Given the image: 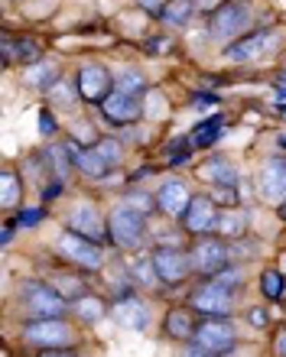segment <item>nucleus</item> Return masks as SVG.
Listing matches in <instances>:
<instances>
[{
    "instance_id": "nucleus-6",
    "label": "nucleus",
    "mask_w": 286,
    "mask_h": 357,
    "mask_svg": "<svg viewBox=\"0 0 286 357\" xmlns=\"http://www.w3.org/2000/svg\"><path fill=\"white\" fill-rule=\"evenodd\" d=\"M280 39L283 36H280L277 29H254V33H248V36L234 39L225 56H228L231 62H254V59L273 52V49L280 46Z\"/></svg>"
},
{
    "instance_id": "nucleus-30",
    "label": "nucleus",
    "mask_w": 286,
    "mask_h": 357,
    "mask_svg": "<svg viewBox=\"0 0 286 357\" xmlns=\"http://www.w3.org/2000/svg\"><path fill=\"white\" fill-rule=\"evenodd\" d=\"M75 91H78V85H72V82H66V78H59L46 94H49V101L59 104V107H72V104H75Z\"/></svg>"
},
{
    "instance_id": "nucleus-5",
    "label": "nucleus",
    "mask_w": 286,
    "mask_h": 357,
    "mask_svg": "<svg viewBox=\"0 0 286 357\" xmlns=\"http://www.w3.org/2000/svg\"><path fill=\"white\" fill-rule=\"evenodd\" d=\"M59 254L66 257L68 264L82 266V270H101L105 266V257H101V247L88 237L75 234V231H66L59 237Z\"/></svg>"
},
{
    "instance_id": "nucleus-41",
    "label": "nucleus",
    "mask_w": 286,
    "mask_h": 357,
    "mask_svg": "<svg viewBox=\"0 0 286 357\" xmlns=\"http://www.w3.org/2000/svg\"><path fill=\"white\" fill-rule=\"evenodd\" d=\"M248 321H250V325H257V328H260V325H267V315H264V312H260V309H254V312H250V315H248Z\"/></svg>"
},
{
    "instance_id": "nucleus-15",
    "label": "nucleus",
    "mask_w": 286,
    "mask_h": 357,
    "mask_svg": "<svg viewBox=\"0 0 286 357\" xmlns=\"http://www.w3.org/2000/svg\"><path fill=\"white\" fill-rule=\"evenodd\" d=\"M192 205V195L186 192V185H182L179 178H170V182H163L160 192H156V208H160L163 215L170 218H179L186 215Z\"/></svg>"
},
{
    "instance_id": "nucleus-33",
    "label": "nucleus",
    "mask_w": 286,
    "mask_h": 357,
    "mask_svg": "<svg viewBox=\"0 0 286 357\" xmlns=\"http://www.w3.org/2000/svg\"><path fill=\"white\" fill-rule=\"evenodd\" d=\"M49 286H52L59 296H66V299H82V296H85V286L78 280H72V276H59V280L49 282Z\"/></svg>"
},
{
    "instance_id": "nucleus-16",
    "label": "nucleus",
    "mask_w": 286,
    "mask_h": 357,
    "mask_svg": "<svg viewBox=\"0 0 286 357\" xmlns=\"http://www.w3.org/2000/svg\"><path fill=\"white\" fill-rule=\"evenodd\" d=\"M3 62H20V66H36L43 62V43L33 36H3Z\"/></svg>"
},
{
    "instance_id": "nucleus-7",
    "label": "nucleus",
    "mask_w": 286,
    "mask_h": 357,
    "mask_svg": "<svg viewBox=\"0 0 286 357\" xmlns=\"http://www.w3.org/2000/svg\"><path fill=\"white\" fill-rule=\"evenodd\" d=\"M192 309L202 312L205 319H228L231 309H234V296H231V289H225V286H218V282H205V286H199V289L192 292Z\"/></svg>"
},
{
    "instance_id": "nucleus-28",
    "label": "nucleus",
    "mask_w": 286,
    "mask_h": 357,
    "mask_svg": "<svg viewBox=\"0 0 286 357\" xmlns=\"http://www.w3.org/2000/svg\"><path fill=\"white\" fill-rule=\"evenodd\" d=\"M46 162H52V169H56L59 182H66L68 166H75V160H72V150H68L66 143H62V146H52V150L46 153Z\"/></svg>"
},
{
    "instance_id": "nucleus-2",
    "label": "nucleus",
    "mask_w": 286,
    "mask_h": 357,
    "mask_svg": "<svg viewBox=\"0 0 286 357\" xmlns=\"http://www.w3.org/2000/svg\"><path fill=\"white\" fill-rule=\"evenodd\" d=\"M250 29V7L244 0H228L221 3L209 20V36L218 39V43H228V39H238L241 33Z\"/></svg>"
},
{
    "instance_id": "nucleus-42",
    "label": "nucleus",
    "mask_w": 286,
    "mask_h": 357,
    "mask_svg": "<svg viewBox=\"0 0 286 357\" xmlns=\"http://www.w3.org/2000/svg\"><path fill=\"white\" fill-rule=\"evenodd\" d=\"M182 357H215V354H211V351H202V348H189Z\"/></svg>"
},
{
    "instance_id": "nucleus-35",
    "label": "nucleus",
    "mask_w": 286,
    "mask_h": 357,
    "mask_svg": "<svg viewBox=\"0 0 286 357\" xmlns=\"http://www.w3.org/2000/svg\"><path fill=\"white\" fill-rule=\"evenodd\" d=\"M56 130H59V127H56V117H52L49 111H39V133H43V137H52Z\"/></svg>"
},
{
    "instance_id": "nucleus-8",
    "label": "nucleus",
    "mask_w": 286,
    "mask_h": 357,
    "mask_svg": "<svg viewBox=\"0 0 286 357\" xmlns=\"http://www.w3.org/2000/svg\"><path fill=\"white\" fill-rule=\"evenodd\" d=\"M192 341H195V348L211 351V354H225V351H231L234 344H238L234 328H231L225 319H205L199 328H195Z\"/></svg>"
},
{
    "instance_id": "nucleus-32",
    "label": "nucleus",
    "mask_w": 286,
    "mask_h": 357,
    "mask_svg": "<svg viewBox=\"0 0 286 357\" xmlns=\"http://www.w3.org/2000/svg\"><path fill=\"white\" fill-rule=\"evenodd\" d=\"M283 286L286 282L277 270H264V276H260V289H264L267 299H283Z\"/></svg>"
},
{
    "instance_id": "nucleus-17",
    "label": "nucleus",
    "mask_w": 286,
    "mask_h": 357,
    "mask_svg": "<svg viewBox=\"0 0 286 357\" xmlns=\"http://www.w3.org/2000/svg\"><path fill=\"white\" fill-rule=\"evenodd\" d=\"M260 188L267 198H277L283 202L286 198V156H270L260 169Z\"/></svg>"
},
{
    "instance_id": "nucleus-21",
    "label": "nucleus",
    "mask_w": 286,
    "mask_h": 357,
    "mask_svg": "<svg viewBox=\"0 0 286 357\" xmlns=\"http://www.w3.org/2000/svg\"><path fill=\"white\" fill-rule=\"evenodd\" d=\"M163 328H166V335L176 338V341H189L192 335H195V325H192V319H189V312L186 309H170L166 312Z\"/></svg>"
},
{
    "instance_id": "nucleus-14",
    "label": "nucleus",
    "mask_w": 286,
    "mask_h": 357,
    "mask_svg": "<svg viewBox=\"0 0 286 357\" xmlns=\"http://www.w3.org/2000/svg\"><path fill=\"white\" fill-rule=\"evenodd\" d=\"M101 114H105L111 123H134V121H140L143 104L137 94H124L114 88V91L105 98V104H101Z\"/></svg>"
},
{
    "instance_id": "nucleus-26",
    "label": "nucleus",
    "mask_w": 286,
    "mask_h": 357,
    "mask_svg": "<svg viewBox=\"0 0 286 357\" xmlns=\"http://www.w3.org/2000/svg\"><path fill=\"white\" fill-rule=\"evenodd\" d=\"M192 10H195V0H170L166 10L160 13V20L170 23V26H182V23L192 17Z\"/></svg>"
},
{
    "instance_id": "nucleus-10",
    "label": "nucleus",
    "mask_w": 286,
    "mask_h": 357,
    "mask_svg": "<svg viewBox=\"0 0 286 357\" xmlns=\"http://www.w3.org/2000/svg\"><path fill=\"white\" fill-rule=\"evenodd\" d=\"M189 257H192V270L205 273V276H215V273H221L228 266L231 250L221 241H215V237H202L199 244L192 247Z\"/></svg>"
},
{
    "instance_id": "nucleus-25",
    "label": "nucleus",
    "mask_w": 286,
    "mask_h": 357,
    "mask_svg": "<svg viewBox=\"0 0 286 357\" xmlns=\"http://www.w3.org/2000/svg\"><path fill=\"white\" fill-rule=\"evenodd\" d=\"M20 198H23V182L17 178L13 169H7L3 178H0V205L13 208V205H20Z\"/></svg>"
},
{
    "instance_id": "nucleus-24",
    "label": "nucleus",
    "mask_w": 286,
    "mask_h": 357,
    "mask_svg": "<svg viewBox=\"0 0 286 357\" xmlns=\"http://www.w3.org/2000/svg\"><path fill=\"white\" fill-rule=\"evenodd\" d=\"M221 130H225V117H209V121H202L199 127H195V133H192V146L205 150V146H211V143L218 140Z\"/></svg>"
},
{
    "instance_id": "nucleus-34",
    "label": "nucleus",
    "mask_w": 286,
    "mask_h": 357,
    "mask_svg": "<svg viewBox=\"0 0 286 357\" xmlns=\"http://www.w3.org/2000/svg\"><path fill=\"white\" fill-rule=\"evenodd\" d=\"M215 282L225 286V289H231V286H238L241 282V270H228V266H225L221 273H215Z\"/></svg>"
},
{
    "instance_id": "nucleus-22",
    "label": "nucleus",
    "mask_w": 286,
    "mask_h": 357,
    "mask_svg": "<svg viewBox=\"0 0 286 357\" xmlns=\"http://www.w3.org/2000/svg\"><path fill=\"white\" fill-rule=\"evenodd\" d=\"M59 68L52 66V62H36V66L27 68V75H23V82H27L29 88H39V91H49V88L59 82Z\"/></svg>"
},
{
    "instance_id": "nucleus-19",
    "label": "nucleus",
    "mask_w": 286,
    "mask_h": 357,
    "mask_svg": "<svg viewBox=\"0 0 286 357\" xmlns=\"http://www.w3.org/2000/svg\"><path fill=\"white\" fill-rule=\"evenodd\" d=\"M68 150H72V160H75V169H82L85 176H91V178H101L111 166H107L105 160H101V153L95 150V146H82V143H75V140H68L66 143Z\"/></svg>"
},
{
    "instance_id": "nucleus-31",
    "label": "nucleus",
    "mask_w": 286,
    "mask_h": 357,
    "mask_svg": "<svg viewBox=\"0 0 286 357\" xmlns=\"http://www.w3.org/2000/svg\"><path fill=\"white\" fill-rule=\"evenodd\" d=\"M95 150L101 153V160L114 169V166H121L124 162V146H121V140H111V137H105V140L95 143Z\"/></svg>"
},
{
    "instance_id": "nucleus-1",
    "label": "nucleus",
    "mask_w": 286,
    "mask_h": 357,
    "mask_svg": "<svg viewBox=\"0 0 286 357\" xmlns=\"http://www.w3.org/2000/svg\"><path fill=\"white\" fill-rule=\"evenodd\" d=\"M20 302H23V312L29 315V321H39V319H62L66 312V296H59L52 286L46 282H27L20 289Z\"/></svg>"
},
{
    "instance_id": "nucleus-40",
    "label": "nucleus",
    "mask_w": 286,
    "mask_h": 357,
    "mask_svg": "<svg viewBox=\"0 0 286 357\" xmlns=\"http://www.w3.org/2000/svg\"><path fill=\"white\" fill-rule=\"evenodd\" d=\"M39 357H78V354H72L68 348H49V351H43Z\"/></svg>"
},
{
    "instance_id": "nucleus-27",
    "label": "nucleus",
    "mask_w": 286,
    "mask_h": 357,
    "mask_svg": "<svg viewBox=\"0 0 286 357\" xmlns=\"http://www.w3.org/2000/svg\"><path fill=\"white\" fill-rule=\"evenodd\" d=\"M107 305L101 299H95V296H82V299H75V315L82 321H101L105 319Z\"/></svg>"
},
{
    "instance_id": "nucleus-4",
    "label": "nucleus",
    "mask_w": 286,
    "mask_h": 357,
    "mask_svg": "<svg viewBox=\"0 0 286 357\" xmlns=\"http://www.w3.org/2000/svg\"><path fill=\"white\" fill-rule=\"evenodd\" d=\"M23 338L36 348L49 351V348H68L72 344V328L62 319H39V321H27L23 325Z\"/></svg>"
},
{
    "instance_id": "nucleus-36",
    "label": "nucleus",
    "mask_w": 286,
    "mask_h": 357,
    "mask_svg": "<svg viewBox=\"0 0 286 357\" xmlns=\"http://www.w3.org/2000/svg\"><path fill=\"white\" fill-rule=\"evenodd\" d=\"M39 218H43V208H29V211H20L17 225L20 227H33V225H39Z\"/></svg>"
},
{
    "instance_id": "nucleus-29",
    "label": "nucleus",
    "mask_w": 286,
    "mask_h": 357,
    "mask_svg": "<svg viewBox=\"0 0 286 357\" xmlns=\"http://www.w3.org/2000/svg\"><path fill=\"white\" fill-rule=\"evenodd\" d=\"M114 88L117 91H124V94H137V98H140V91L146 88V82H143V75L137 72V68H124V72L114 78Z\"/></svg>"
},
{
    "instance_id": "nucleus-20",
    "label": "nucleus",
    "mask_w": 286,
    "mask_h": 357,
    "mask_svg": "<svg viewBox=\"0 0 286 357\" xmlns=\"http://www.w3.org/2000/svg\"><path fill=\"white\" fill-rule=\"evenodd\" d=\"M199 176L209 178L211 185H228V188L238 185V172H234V166H231L228 160H221V156H211V160L202 166Z\"/></svg>"
},
{
    "instance_id": "nucleus-9",
    "label": "nucleus",
    "mask_w": 286,
    "mask_h": 357,
    "mask_svg": "<svg viewBox=\"0 0 286 357\" xmlns=\"http://www.w3.org/2000/svg\"><path fill=\"white\" fill-rule=\"evenodd\" d=\"M150 260L156 266V273H160V280L170 282V286H179L192 270V257L182 254L179 247H156Z\"/></svg>"
},
{
    "instance_id": "nucleus-11",
    "label": "nucleus",
    "mask_w": 286,
    "mask_h": 357,
    "mask_svg": "<svg viewBox=\"0 0 286 357\" xmlns=\"http://www.w3.org/2000/svg\"><path fill=\"white\" fill-rule=\"evenodd\" d=\"M75 85H78V94H82L88 104H98V107H101L107 94L114 91V78H111V72H107L105 66H85L78 72Z\"/></svg>"
},
{
    "instance_id": "nucleus-23",
    "label": "nucleus",
    "mask_w": 286,
    "mask_h": 357,
    "mask_svg": "<svg viewBox=\"0 0 286 357\" xmlns=\"http://www.w3.org/2000/svg\"><path fill=\"white\" fill-rule=\"evenodd\" d=\"M215 231H221V234L231 237V241L244 237V231H248V211H241V208H231V211L218 215V227H215Z\"/></svg>"
},
{
    "instance_id": "nucleus-39",
    "label": "nucleus",
    "mask_w": 286,
    "mask_h": 357,
    "mask_svg": "<svg viewBox=\"0 0 286 357\" xmlns=\"http://www.w3.org/2000/svg\"><path fill=\"white\" fill-rule=\"evenodd\" d=\"M192 104H195V107H215V104H218V98H215V94H195V98H192Z\"/></svg>"
},
{
    "instance_id": "nucleus-18",
    "label": "nucleus",
    "mask_w": 286,
    "mask_h": 357,
    "mask_svg": "<svg viewBox=\"0 0 286 357\" xmlns=\"http://www.w3.org/2000/svg\"><path fill=\"white\" fill-rule=\"evenodd\" d=\"M111 315H114L117 325H124V328H146V305L134 296H121V299L111 305Z\"/></svg>"
},
{
    "instance_id": "nucleus-38",
    "label": "nucleus",
    "mask_w": 286,
    "mask_h": 357,
    "mask_svg": "<svg viewBox=\"0 0 286 357\" xmlns=\"http://www.w3.org/2000/svg\"><path fill=\"white\" fill-rule=\"evenodd\" d=\"M166 46H170V39H150V43H146V52H150V56H160V52H166Z\"/></svg>"
},
{
    "instance_id": "nucleus-43",
    "label": "nucleus",
    "mask_w": 286,
    "mask_h": 357,
    "mask_svg": "<svg viewBox=\"0 0 286 357\" xmlns=\"http://www.w3.org/2000/svg\"><path fill=\"white\" fill-rule=\"evenodd\" d=\"M10 237H13V225L3 227V244H10Z\"/></svg>"
},
{
    "instance_id": "nucleus-37",
    "label": "nucleus",
    "mask_w": 286,
    "mask_h": 357,
    "mask_svg": "<svg viewBox=\"0 0 286 357\" xmlns=\"http://www.w3.org/2000/svg\"><path fill=\"white\" fill-rule=\"evenodd\" d=\"M137 3H140V7L146 10V13H153V17H160L163 10H166V3H170V0H137Z\"/></svg>"
},
{
    "instance_id": "nucleus-3",
    "label": "nucleus",
    "mask_w": 286,
    "mask_h": 357,
    "mask_svg": "<svg viewBox=\"0 0 286 357\" xmlns=\"http://www.w3.org/2000/svg\"><path fill=\"white\" fill-rule=\"evenodd\" d=\"M107 231H111V241H114L121 250H134L143 244V234H146V221H143V211L137 208H114V215L107 221Z\"/></svg>"
},
{
    "instance_id": "nucleus-44",
    "label": "nucleus",
    "mask_w": 286,
    "mask_h": 357,
    "mask_svg": "<svg viewBox=\"0 0 286 357\" xmlns=\"http://www.w3.org/2000/svg\"><path fill=\"white\" fill-rule=\"evenodd\" d=\"M280 114H283V117H286V107H283V104H280Z\"/></svg>"
},
{
    "instance_id": "nucleus-13",
    "label": "nucleus",
    "mask_w": 286,
    "mask_h": 357,
    "mask_svg": "<svg viewBox=\"0 0 286 357\" xmlns=\"http://www.w3.org/2000/svg\"><path fill=\"white\" fill-rule=\"evenodd\" d=\"M182 221H186V231L195 237H209L215 227H218V211H215V202H211L209 195H199L192 198L189 211L182 215Z\"/></svg>"
},
{
    "instance_id": "nucleus-12",
    "label": "nucleus",
    "mask_w": 286,
    "mask_h": 357,
    "mask_svg": "<svg viewBox=\"0 0 286 357\" xmlns=\"http://www.w3.org/2000/svg\"><path fill=\"white\" fill-rule=\"evenodd\" d=\"M68 231H75V234L95 241V244H105V237H111L107 221L101 218V211H98L95 205H88V202H82V205L68 215Z\"/></svg>"
}]
</instances>
